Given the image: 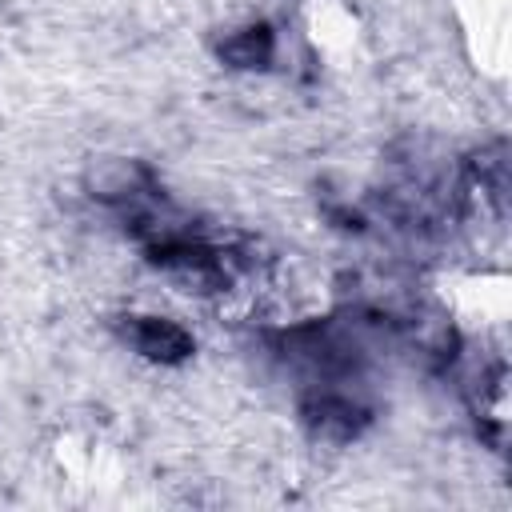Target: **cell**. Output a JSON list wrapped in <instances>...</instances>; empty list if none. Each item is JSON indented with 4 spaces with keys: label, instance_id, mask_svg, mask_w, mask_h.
Returning <instances> with one entry per match:
<instances>
[{
    "label": "cell",
    "instance_id": "6da1fadb",
    "mask_svg": "<svg viewBox=\"0 0 512 512\" xmlns=\"http://www.w3.org/2000/svg\"><path fill=\"white\" fill-rule=\"evenodd\" d=\"M128 340H132V348L140 356L160 360V364H176V360H184L192 352V336L180 324L164 320V316H140V320H132L128 324Z\"/></svg>",
    "mask_w": 512,
    "mask_h": 512
},
{
    "label": "cell",
    "instance_id": "7a4b0ae2",
    "mask_svg": "<svg viewBox=\"0 0 512 512\" xmlns=\"http://www.w3.org/2000/svg\"><path fill=\"white\" fill-rule=\"evenodd\" d=\"M272 48H276L272 32H268L264 24H252V28L236 32V36H228V40L220 44V56L232 60L236 68H264V64L272 60Z\"/></svg>",
    "mask_w": 512,
    "mask_h": 512
}]
</instances>
